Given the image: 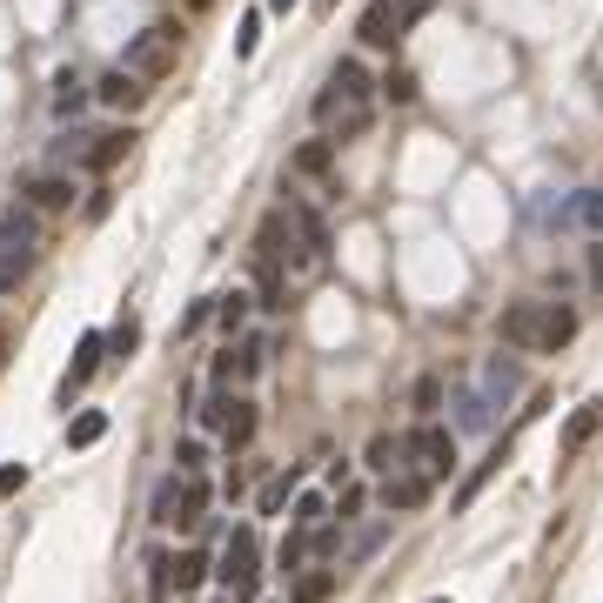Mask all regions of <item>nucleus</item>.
Returning <instances> with one entry per match:
<instances>
[{
	"label": "nucleus",
	"mask_w": 603,
	"mask_h": 603,
	"mask_svg": "<svg viewBox=\"0 0 603 603\" xmlns=\"http://www.w3.org/2000/svg\"><path fill=\"white\" fill-rule=\"evenodd\" d=\"M81 101H88V81H81V74L67 67L61 81H54V108H61V114H74V108H81Z\"/></svg>",
	"instance_id": "obj_24"
},
{
	"label": "nucleus",
	"mask_w": 603,
	"mask_h": 603,
	"mask_svg": "<svg viewBox=\"0 0 603 603\" xmlns=\"http://www.w3.org/2000/svg\"><path fill=\"white\" fill-rule=\"evenodd\" d=\"M295 483H302V469H282V476H268V490H262V516H275V510H282V503H289V496H295Z\"/></svg>",
	"instance_id": "obj_21"
},
{
	"label": "nucleus",
	"mask_w": 603,
	"mask_h": 603,
	"mask_svg": "<svg viewBox=\"0 0 603 603\" xmlns=\"http://www.w3.org/2000/svg\"><path fill=\"white\" fill-rule=\"evenodd\" d=\"M262 342H255V335H242V342H228V356L215 362V382H248L255 376V369H262Z\"/></svg>",
	"instance_id": "obj_12"
},
{
	"label": "nucleus",
	"mask_w": 603,
	"mask_h": 603,
	"mask_svg": "<svg viewBox=\"0 0 603 603\" xmlns=\"http://www.w3.org/2000/svg\"><path fill=\"white\" fill-rule=\"evenodd\" d=\"M423 14H429V0H369V7H362V21H356V34L369 47H396L409 27L423 21Z\"/></svg>",
	"instance_id": "obj_6"
},
{
	"label": "nucleus",
	"mask_w": 603,
	"mask_h": 603,
	"mask_svg": "<svg viewBox=\"0 0 603 603\" xmlns=\"http://www.w3.org/2000/svg\"><path fill=\"white\" fill-rule=\"evenodd\" d=\"M21 195H27V208H34V215H61V208H74V181L41 175V181H27Z\"/></svg>",
	"instance_id": "obj_13"
},
{
	"label": "nucleus",
	"mask_w": 603,
	"mask_h": 603,
	"mask_svg": "<svg viewBox=\"0 0 603 603\" xmlns=\"http://www.w3.org/2000/svg\"><path fill=\"white\" fill-rule=\"evenodd\" d=\"M215 322H222V329L235 335V329L248 322V295H242V289H235V295H215Z\"/></svg>",
	"instance_id": "obj_25"
},
{
	"label": "nucleus",
	"mask_w": 603,
	"mask_h": 603,
	"mask_svg": "<svg viewBox=\"0 0 603 603\" xmlns=\"http://www.w3.org/2000/svg\"><path fill=\"white\" fill-rule=\"evenodd\" d=\"M597 429H603V402H577V409L563 416V429H557V456H563V463H570V456H583Z\"/></svg>",
	"instance_id": "obj_9"
},
{
	"label": "nucleus",
	"mask_w": 603,
	"mask_h": 603,
	"mask_svg": "<svg viewBox=\"0 0 603 603\" xmlns=\"http://www.w3.org/2000/svg\"><path fill=\"white\" fill-rule=\"evenodd\" d=\"M590 282H597V289H603V242L590 248Z\"/></svg>",
	"instance_id": "obj_36"
},
{
	"label": "nucleus",
	"mask_w": 603,
	"mask_h": 603,
	"mask_svg": "<svg viewBox=\"0 0 603 603\" xmlns=\"http://www.w3.org/2000/svg\"><path fill=\"white\" fill-rule=\"evenodd\" d=\"M27 490V463H0V503Z\"/></svg>",
	"instance_id": "obj_29"
},
{
	"label": "nucleus",
	"mask_w": 603,
	"mask_h": 603,
	"mask_svg": "<svg viewBox=\"0 0 603 603\" xmlns=\"http://www.w3.org/2000/svg\"><path fill=\"white\" fill-rule=\"evenodd\" d=\"M382 94H389V101H416V74H409V67H389V74H382Z\"/></svg>",
	"instance_id": "obj_27"
},
{
	"label": "nucleus",
	"mask_w": 603,
	"mask_h": 603,
	"mask_svg": "<svg viewBox=\"0 0 603 603\" xmlns=\"http://www.w3.org/2000/svg\"><path fill=\"white\" fill-rule=\"evenodd\" d=\"M101 436H108V416H101V409H88V416L67 423V449H94Z\"/></svg>",
	"instance_id": "obj_20"
},
{
	"label": "nucleus",
	"mask_w": 603,
	"mask_h": 603,
	"mask_svg": "<svg viewBox=\"0 0 603 603\" xmlns=\"http://www.w3.org/2000/svg\"><path fill=\"white\" fill-rule=\"evenodd\" d=\"M289 228H295V268L302 275H322V262H329V228H322V215H315L309 201H295Z\"/></svg>",
	"instance_id": "obj_8"
},
{
	"label": "nucleus",
	"mask_w": 603,
	"mask_h": 603,
	"mask_svg": "<svg viewBox=\"0 0 603 603\" xmlns=\"http://www.w3.org/2000/svg\"><path fill=\"white\" fill-rule=\"evenodd\" d=\"M175 61H181V27L175 21H155V27H141V34L128 41V61H121V67H128L134 81H168Z\"/></svg>",
	"instance_id": "obj_3"
},
{
	"label": "nucleus",
	"mask_w": 603,
	"mask_h": 603,
	"mask_svg": "<svg viewBox=\"0 0 603 603\" xmlns=\"http://www.w3.org/2000/svg\"><path fill=\"white\" fill-rule=\"evenodd\" d=\"M201 577H208V550H175V557H168V583H175L181 597L201 590Z\"/></svg>",
	"instance_id": "obj_17"
},
{
	"label": "nucleus",
	"mask_w": 603,
	"mask_h": 603,
	"mask_svg": "<svg viewBox=\"0 0 603 603\" xmlns=\"http://www.w3.org/2000/svg\"><path fill=\"white\" fill-rule=\"evenodd\" d=\"M0 362H7V329H0Z\"/></svg>",
	"instance_id": "obj_38"
},
{
	"label": "nucleus",
	"mask_w": 603,
	"mask_h": 603,
	"mask_svg": "<svg viewBox=\"0 0 603 603\" xmlns=\"http://www.w3.org/2000/svg\"><path fill=\"white\" fill-rule=\"evenodd\" d=\"M369 469H382V476H389V469H402V443L376 436V443H369Z\"/></svg>",
	"instance_id": "obj_28"
},
{
	"label": "nucleus",
	"mask_w": 603,
	"mask_h": 603,
	"mask_svg": "<svg viewBox=\"0 0 603 603\" xmlns=\"http://www.w3.org/2000/svg\"><path fill=\"white\" fill-rule=\"evenodd\" d=\"M215 577L228 583V603H255V590H262V536L255 530H235L222 550V570Z\"/></svg>",
	"instance_id": "obj_4"
},
{
	"label": "nucleus",
	"mask_w": 603,
	"mask_h": 603,
	"mask_svg": "<svg viewBox=\"0 0 603 603\" xmlns=\"http://www.w3.org/2000/svg\"><path fill=\"white\" fill-rule=\"evenodd\" d=\"M429 496H436V483L429 476H416V469H389V483H382V503H389V516H409V510H423Z\"/></svg>",
	"instance_id": "obj_10"
},
{
	"label": "nucleus",
	"mask_w": 603,
	"mask_h": 603,
	"mask_svg": "<svg viewBox=\"0 0 603 603\" xmlns=\"http://www.w3.org/2000/svg\"><path fill=\"white\" fill-rule=\"evenodd\" d=\"M134 342H141V322H134V315H128V322H121V329H114V356L128 362V356H134Z\"/></svg>",
	"instance_id": "obj_32"
},
{
	"label": "nucleus",
	"mask_w": 603,
	"mask_h": 603,
	"mask_svg": "<svg viewBox=\"0 0 603 603\" xmlns=\"http://www.w3.org/2000/svg\"><path fill=\"white\" fill-rule=\"evenodd\" d=\"M329 510H335V516H342V523H349V516H356V510H362V490H356V483H342V496H335Z\"/></svg>",
	"instance_id": "obj_34"
},
{
	"label": "nucleus",
	"mask_w": 603,
	"mask_h": 603,
	"mask_svg": "<svg viewBox=\"0 0 603 603\" xmlns=\"http://www.w3.org/2000/svg\"><path fill=\"white\" fill-rule=\"evenodd\" d=\"M436 402H443V382H436V376H423V382H416V409H423V423L436 416Z\"/></svg>",
	"instance_id": "obj_31"
},
{
	"label": "nucleus",
	"mask_w": 603,
	"mask_h": 603,
	"mask_svg": "<svg viewBox=\"0 0 603 603\" xmlns=\"http://www.w3.org/2000/svg\"><path fill=\"white\" fill-rule=\"evenodd\" d=\"M222 443H228V456H242V449L255 443V402H242V396H235V416H228Z\"/></svg>",
	"instance_id": "obj_19"
},
{
	"label": "nucleus",
	"mask_w": 603,
	"mask_h": 603,
	"mask_svg": "<svg viewBox=\"0 0 603 603\" xmlns=\"http://www.w3.org/2000/svg\"><path fill=\"white\" fill-rule=\"evenodd\" d=\"M27 275V255H14V248H0V295H14Z\"/></svg>",
	"instance_id": "obj_26"
},
{
	"label": "nucleus",
	"mask_w": 603,
	"mask_h": 603,
	"mask_svg": "<svg viewBox=\"0 0 603 603\" xmlns=\"http://www.w3.org/2000/svg\"><path fill=\"white\" fill-rule=\"evenodd\" d=\"M255 34H262V14H248L242 34H235V54H255Z\"/></svg>",
	"instance_id": "obj_35"
},
{
	"label": "nucleus",
	"mask_w": 603,
	"mask_h": 603,
	"mask_svg": "<svg viewBox=\"0 0 603 603\" xmlns=\"http://www.w3.org/2000/svg\"><path fill=\"white\" fill-rule=\"evenodd\" d=\"M268 14H295V0H268Z\"/></svg>",
	"instance_id": "obj_37"
},
{
	"label": "nucleus",
	"mask_w": 603,
	"mask_h": 603,
	"mask_svg": "<svg viewBox=\"0 0 603 603\" xmlns=\"http://www.w3.org/2000/svg\"><path fill=\"white\" fill-rule=\"evenodd\" d=\"M496 329H503V342L523 349V356H557L563 342L577 335V315L557 309V302H510Z\"/></svg>",
	"instance_id": "obj_2"
},
{
	"label": "nucleus",
	"mask_w": 603,
	"mask_h": 603,
	"mask_svg": "<svg viewBox=\"0 0 603 603\" xmlns=\"http://www.w3.org/2000/svg\"><path fill=\"white\" fill-rule=\"evenodd\" d=\"M34 235H41V215H34L27 201H14V208L0 215V248H14V255H21V248L34 242Z\"/></svg>",
	"instance_id": "obj_16"
},
{
	"label": "nucleus",
	"mask_w": 603,
	"mask_h": 603,
	"mask_svg": "<svg viewBox=\"0 0 603 603\" xmlns=\"http://www.w3.org/2000/svg\"><path fill=\"white\" fill-rule=\"evenodd\" d=\"M201 463H208V456H201V443H181L175 449V469H181V476H201Z\"/></svg>",
	"instance_id": "obj_33"
},
{
	"label": "nucleus",
	"mask_w": 603,
	"mask_h": 603,
	"mask_svg": "<svg viewBox=\"0 0 603 603\" xmlns=\"http://www.w3.org/2000/svg\"><path fill=\"white\" fill-rule=\"evenodd\" d=\"M402 456H416V476H429V483H449L456 476V436L443 423H423L402 443Z\"/></svg>",
	"instance_id": "obj_7"
},
{
	"label": "nucleus",
	"mask_w": 603,
	"mask_h": 603,
	"mask_svg": "<svg viewBox=\"0 0 603 603\" xmlns=\"http://www.w3.org/2000/svg\"><path fill=\"white\" fill-rule=\"evenodd\" d=\"M228 416H235V396H215L201 409V429H228Z\"/></svg>",
	"instance_id": "obj_30"
},
{
	"label": "nucleus",
	"mask_w": 603,
	"mask_h": 603,
	"mask_svg": "<svg viewBox=\"0 0 603 603\" xmlns=\"http://www.w3.org/2000/svg\"><path fill=\"white\" fill-rule=\"evenodd\" d=\"M329 168H335V141L329 134H322V141H302V148L289 155V175H302V181H322Z\"/></svg>",
	"instance_id": "obj_14"
},
{
	"label": "nucleus",
	"mask_w": 603,
	"mask_h": 603,
	"mask_svg": "<svg viewBox=\"0 0 603 603\" xmlns=\"http://www.w3.org/2000/svg\"><path fill=\"white\" fill-rule=\"evenodd\" d=\"M201 510H208V483L201 476H168L155 490V523L161 530H201Z\"/></svg>",
	"instance_id": "obj_5"
},
{
	"label": "nucleus",
	"mask_w": 603,
	"mask_h": 603,
	"mask_svg": "<svg viewBox=\"0 0 603 603\" xmlns=\"http://www.w3.org/2000/svg\"><path fill=\"white\" fill-rule=\"evenodd\" d=\"M134 148V128H108V134H94V148H88V168H101V175H108L114 161L128 155Z\"/></svg>",
	"instance_id": "obj_18"
},
{
	"label": "nucleus",
	"mask_w": 603,
	"mask_h": 603,
	"mask_svg": "<svg viewBox=\"0 0 603 603\" xmlns=\"http://www.w3.org/2000/svg\"><path fill=\"white\" fill-rule=\"evenodd\" d=\"M436 603H443V597H436Z\"/></svg>",
	"instance_id": "obj_39"
},
{
	"label": "nucleus",
	"mask_w": 603,
	"mask_h": 603,
	"mask_svg": "<svg viewBox=\"0 0 603 603\" xmlns=\"http://www.w3.org/2000/svg\"><path fill=\"white\" fill-rule=\"evenodd\" d=\"M101 356H108V342H101V335H81V349H74V362H67V382H61L67 402H74V389H81V382L101 369Z\"/></svg>",
	"instance_id": "obj_15"
},
{
	"label": "nucleus",
	"mask_w": 603,
	"mask_h": 603,
	"mask_svg": "<svg viewBox=\"0 0 603 603\" xmlns=\"http://www.w3.org/2000/svg\"><path fill=\"white\" fill-rule=\"evenodd\" d=\"M329 597H335V570H309L295 583V603H329Z\"/></svg>",
	"instance_id": "obj_23"
},
{
	"label": "nucleus",
	"mask_w": 603,
	"mask_h": 603,
	"mask_svg": "<svg viewBox=\"0 0 603 603\" xmlns=\"http://www.w3.org/2000/svg\"><path fill=\"white\" fill-rule=\"evenodd\" d=\"M322 523H329V496L302 490V496H295V530H322Z\"/></svg>",
	"instance_id": "obj_22"
},
{
	"label": "nucleus",
	"mask_w": 603,
	"mask_h": 603,
	"mask_svg": "<svg viewBox=\"0 0 603 603\" xmlns=\"http://www.w3.org/2000/svg\"><path fill=\"white\" fill-rule=\"evenodd\" d=\"M315 121L329 128V141H356V134H369V121H376V81H369V67L362 61H342L322 81V94H315Z\"/></svg>",
	"instance_id": "obj_1"
},
{
	"label": "nucleus",
	"mask_w": 603,
	"mask_h": 603,
	"mask_svg": "<svg viewBox=\"0 0 603 603\" xmlns=\"http://www.w3.org/2000/svg\"><path fill=\"white\" fill-rule=\"evenodd\" d=\"M94 94H101L114 114H134L141 101H148V81H134L128 67H114V74H101V88H94Z\"/></svg>",
	"instance_id": "obj_11"
}]
</instances>
